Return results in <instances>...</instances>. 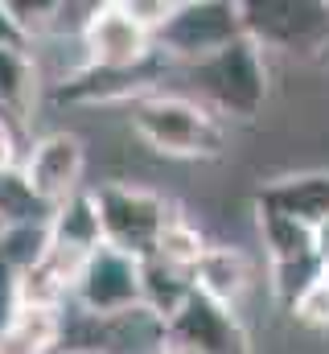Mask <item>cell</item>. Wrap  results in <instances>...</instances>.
Returning <instances> with one entry per match:
<instances>
[{
	"instance_id": "obj_1",
	"label": "cell",
	"mask_w": 329,
	"mask_h": 354,
	"mask_svg": "<svg viewBox=\"0 0 329 354\" xmlns=\"http://www.w3.org/2000/svg\"><path fill=\"white\" fill-rule=\"evenodd\" d=\"M177 71L185 79L177 95L198 99L218 120H255L267 103V91H272L267 54L251 37H239L227 50H218L214 58L194 62V66H177Z\"/></svg>"
},
{
	"instance_id": "obj_2",
	"label": "cell",
	"mask_w": 329,
	"mask_h": 354,
	"mask_svg": "<svg viewBox=\"0 0 329 354\" xmlns=\"http://www.w3.org/2000/svg\"><path fill=\"white\" fill-rule=\"evenodd\" d=\"M132 136L164 161H214L227 149V128L189 95L153 91L132 103Z\"/></svg>"
},
{
	"instance_id": "obj_3",
	"label": "cell",
	"mask_w": 329,
	"mask_h": 354,
	"mask_svg": "<svg viewBox=\"0 0 329 354\" xmlns=\"http://www.w3.org/2000/svg\"><path fill=\"white\" fill-rule=\"evenodd\" d=\"M95 206H99L103 243L132 260H149L157 252L169 218L177 214V206L164 194L140 181H103L95 189Z\"/></svg>"
},
{
	"instance_id": "obj_4",
	"label": "cell",
	"mask_w": 329,
	"mask_h": 354,
	"mask_svg": "<svg viewBox=\"0 0 329 354\" xmlns=\"http://www.w3.org/2000/svg\"><path fill=\"white\" fill-rule=\"evenodd\" d=\"M243 37L263 54L321 58L329 50V0H239Z\"/></svg>"
},
{
	"instance_id": "obj_5",
	"label": "cell",
	"mask_w": 329,
	"mask_h": 354,
	"mask_svg": "<svg viewBox=\"0 0 329 354\" xmlns=\"http://www.w3.org/2000/svg\"><path fill=\"white\" fill-rule=\"evenodd\" d=\"M243 37V12L239 0H177L169 21L157 29L153 46L164 62L194 66L227 50Z\"/></svg>"
},
{
	"instance_id": "obj_6",
	"label": "cell",
	"mask_w": 329,
	"mask_h": 354,
	"mask_svg": "<svg viewBox=\"0 0 329 354\" xmlns=\"http://www.w3.org/2000/svg\"><path fill=\"white\" fill-rule=\"evenodd\" d=\"M140 305H144L140 260H132V256L103 243L79 264L70 309H79L86 317H120V313L140 309Z\"/></svg>"
},
{
	"instance_id": "obj_7",
	"label": "cell",
	"mask_w": 329,
	"mask_h": 354,
	"mask_svg": "<svg viewBox=\"0 0 329 354\" xmlns=\"http://www.w3.org/2000/svg\"><path fill=\"white\" fill-rule=\"evenodd\" d=\"M21 177L33 189V198L54 210L66 198L86 189V140L79 132H46L29 145L21 157Z\"/></svg>"
},
{
	"instance_id": "obj_8",
	"label": "cell",
	"mask_w": 329,
	"mask_h": 354,
	"mask_svg": "<svg viewBox=\"0 0 329 354\" xmlns=\"http://www.w3.org/2000/svg\"><path fill=\"white\" fill-rule=\"evenodd\" d=\"M79 46H82V66H99V71H132V66H144L157 54L153 33L136 17H128V8L120 0H99L95 4Z\"/></svg>"
},
{
	"instance_id": "obj_9",
	"label": "cell",
	"mask_w": 329,
	"mask_h": 354,
	"mask_svg": "<svg viewBox=\"0 0 329 354\" xmlns=\"http://www.w3.org/2000/svg\"><path fill=\"white\" fill-rule=\"evenodd\" d=\"M164 334H169V342H181L198 354H251V334L239 322V313L202 297L198 288L164 322Z\"/></svg>"
},
{
	"instance_id": "obj_10",
	"label": "cell",
	"mask_w": 329,
	"mask_h": 354,
	"mask_svg": "<svg viewBox=\"0 0 329 354\" xmlns=\"http://www.w3.org/2000/svg\"><path fill=\"white\" fill-rule=\"evenodd\" d=\"M251 284H255L251 256H247L243 248H235V243H210L206 256L194 268V288H198L202 297H210V301L235 309V313H239V305L247 301Z\"/></svg>"
},
{
	"instance_id": "obj_11",
	"label": "cell",
	"mask_w": 329,
	"mask_h": 354,
	"mask_svg": "<svg viewBox=\"0 0 329 354\" xmlns=\"http://www.w3.org/2000/svg\"><path fill=\"white\" fill-rule=\"evenodd\" d=\"M46 231H50V252H58L66 260H79V264L95 248H103L95 189H79L75 198H66L62 206H54L50 218H46Z\"/></svg>"
},
{
	"instance_id": "obj_12",
	"label": "cell",
	"mask_w": 329,
	"mask_h": 354,
	"mask_svg": "<svg viewBox=\"0 0 329 354\" xmlns=\"http://www.w3.org/2000/svg\"><path fill=\"white\" fill-rule=\"evenodd\" d=\"M255 206L292 214L309 227H321L329 218V174H292L276 177L255 189Z\"/></svg>"
},
{
	"instance_id": "obj_13",
	"label": "cell",
	"mask_w": 329,
	"mask_h": 354,
	"mask_svg": "<svg viewBox=\"0 0 329 354\" xmlns=\"http://www.w3.org/2000/svg\"><path fill=\"white\" fill-rule=\"evenodd\" d=\"M37 91H41V71L33 50H0V120L17 136L33 120Z\"/></svg>"
},
{
	"instance_id": "obj_14",
	"label": "cell",
	"mask_w": 329,
	"mask_h": 354,
	"mask_svg": "<svg viewBox=\"0 0 329 354\" xmlns=\"http://www.w3.org/2000/svg\"><path fill=\"white\" fill-rule=\"evenodd\" d=\"M255 227L267 252V264H301V260H321L317 252V227L280 214V210H263L255 206Z\"/></svg>"
},
{
	"instance_id": "obj_15",
	"label": "cell",
	"mask_w": 329,
	"mask_h": 354,
	"mask_svg": "<svg viewBox=\"0 0 329 354\" xmlns=\"http://www.w3.org/2000/svg\"><path fill=\"white\" fill-rule=\"evenodd\" d=\"M66 309H33L21 305L17 317L0 330V354H58Z\"/></svg>"
},
{
	"instance_id": "obj_16",
	"label": "cell",
	"mask_w": 329,
	"mask_h": 354,
	"mask_svg": "<svg viewBox=\"0 0 329 354\" xmlns=\"http://www.w3.org/2000/svg\"><path fill=\"white\" fill-rule=\"evenodd\" d=\"M140 292H144V309L157 313L161 322H169L185 305V297L194 292V276L149 256V260H140Z\"/></svg>"
},
{
	"instance_id": "obj_17",
	"label": "cell",
	"mask_w": 329,
	"mask_h": 354,
	"mask_svg": "<svg viewBox=\"0 0 329 354\" xmlns=\"http://www.w3.org/2000/svg\"><path fill=\"white\" fill-rule=\"evenodd\" d=\"M206 248H210L206 231H202L185 210H177V214L169 218V227H164V235H161V243H157V252H153V256L194 276V268H198V260L206 256Z\"/></svg>"
},
{
	"instance_id": "obj_18",
	"label": "cell",
	"mask_w": 329,
	"mask_h": 354,
	"mask_svg": "<svg viewBox=\"0 0 329 354\" xmlns=\"http://www.w3.org/2000/svg\"><path fill=\"white\" fill-rule=\"evenodd\" d=\"M21 309V272L0 256V330L17 317Z\"/></svg>"
},
{
	"instance_id": "obj_19",
	"label": "cell",
	"mask_w": 329,
	"mask_h": 354,
	"mask_svg": "<svg viewBox=\"0 0 329 354\" xmlns=\"http://www.w3.org/2000/svg\"><path fill=\"white\" fill-rule=\"evenodd\" d=\"M120 4L128 8V17H136V21L157 37V29L169 21V12H173V4H177V0H120Z\"/></svg>"
},
{
	"instance_id": "obj_20",
	"label": "cell",
	"mask_w": 329,
	"mask_h": 354,
	"mask_svg": "<svg viewBox=\"0 0 329 354\" xmlns=\"http://www.w3.org/2000/svg\"><path fill=\"white\" fill-rule=\"evenodd\" d=\"M0 50H33V37L25 33L8 0H0Z\"/></svg>"
},
{
	"instance_id": "obj_21",
	"label": "cell",
	"mask_w": 329,
	"mask_h": 354,
	"mask_svg": "<svg viewBox=\"0 0 329 354\" xmlns=\"http://www.w3.org/2000/svg\"><path fill=\"white\" fill-rule=\"evenodd\" d=\"M8 169H21V136L0 120V174Z\"/></svg>"
},
{
	"instance_id": "obj_22",
	"label": "cell",
	"mask_w": 329,
	"mask_h": 354,
	"mask_svg": "<svg viewBox=\"0 0 329 354\" xmlns=\"http://www.w3.org/2000/svg\"><path fill=\"white\" fill-rule=\"evenodd\" d=\"M317 252H321V264H329V218L317 227Z\"/></svg>"
},
{
	"instance_id": "obj_23",
	"label": "cell",
	"mask_w": 329,
	"mask_h": 354,
	"mask_svg": "<svg viewBox=\"0 0 329 354\" xmlns=\"http://www.w3.org/2000/svg\"><path fill=\"white\" fill-rule=\"evenodd\" d=\"M161 354H198V351H189V346H181V342H164Z\"/></svg>"
},
{
	"instance_id": "obj_24",
	"label": "cell",
	"mask_w": 329,
	"mask_h": 354,
	"mask_svg": "<svg viewBox=\"0 0 329 354\" xmlns=\"http://www.w3.org/2000/svg\"><path fill=\"white\" fill-rule=\"evenodd\" d=\"M317 284H321V288L329 292V264H321V276H317Z\"/></svg>"
},
{
	"instance_id": "obj_25",
	"label": "cell",
	"mask_w": 329,
	"mask_h": 354,
	"mask_svg": "<svg viewBox=\"0 0 329 354\" xmlns=\"http://www.w3.org/2000/svg\"><path fill=\"white\" fill-rule=\"evenodd\" d=\"M58 354H95V351H58Z\"/></svg>"
},
{
	"instance_id": "obj_26",
	"label": "cell",
	"mask_w": 329,
	"mask_h": 354,
	"mask_svg": "<svg viewBox=\"0 0 329 354\" xmlns=\"http://www.w3.org/2000/svg\"><path fill=\"white\" fill-rule=\"evenodd\" d=\"M321 62H329V50H326V54H321Z\"/></svg>"
}]
</instances>
